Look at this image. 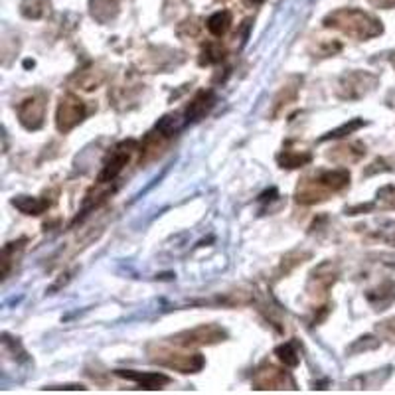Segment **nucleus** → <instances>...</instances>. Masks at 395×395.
Instances as JSON below:
<instances>
[{
	"mask_svg": "<svg viewBox=\"0 0 395 395\" xmlns=\"http://www.w3.org/2000/svg\"><path fill=\"white\" fill-rule=\"evenodd\" d=\"M389 61H391V66H394V69H395V52L389 56Z\"/></svg>",
	"mask_w": 395,
	"mask_h": 395,
	"instance_id": "35",
	"label": "nucleus"
},
{
	"mask_svg": "<svg viewBox=\"0 0 395 395\" xmlns=\"http://www.w3.org/2000/svg\"><path fill=\"white\" fill-rule=\"evenodd\" d=\"M2 344H4V350L12 354V358H14V360L18 361L28 360L26 350L22 348V344L18 342V338H10V336L4 332V334H2Z\"/></svg>",
	"mask_w": 395,
	"mask_h": 395,
	"instance_id": "28",
	"label": "nucleus"
},
{
	"mask_svg": "<svg viewBox=\"0 0 395 395\" xmlns=\"http://www.w3.org/2000/svg\"><path fill=\"white\" fill-rule=\"evenodd\" d=\"M275 356L284 368H297L301 364V350H299V342L297 340H289V342L281 344L275 348Z\"/></svg>",
	"mask_w": 395,
	"mask_h": 395,
	"instance_id": "21",
	"label": "nucleus"
},
{
	"mask_svg": "<svg viewBox=\"0 0 395 395\" xmlns=\"http://www.w3.org/2000/svg\"><path fill=\"white\" fill-rule=\"evenodd\" d=\"M334 192L328 188L324 180L318 176V172L314 176H307L299 182V186L294 190V200L302 204V206H314V204H320L328 198L332 196Z\"/></svg>",
	"mask_w": 395,
	"mask_h": 395,
	"instance_id": "10",
	"label": "nucleus"
},
{
	"mask_svg": "<svg viewBox=\"0 0 395 395\" xmlns=\"http://www.w3.org/2000/svg\"><path fill=\"white\" fill-rule=\"evenodd\" d=\"M87 107L86 103L79 99L78 95L68 93L63 95L58 103V109H56V127L60 133H69L78 127L81 120L86 119Z\"/></svg>",
	"mask_w": 395,
	"mask_h": 395,
	"instance_id": "7",
	"label": "nucleus"
},
{
	"mask_svg": "<svg viewBox=\"0 0 395 395\" xmlns=\"http://www.w3.org/2000/svg\"><path fill=\"white\" fill-rule=\"evenodd\" d=\"M378 332L387 340H391L395 344V318H389V320H384L378 324Z\"/></svg>",
	"mask_w": 395,
	"mask_h": 395,
	"instance_id": "31",
	"label": "nucleus"
},
{
	"mask_svg": "<svg viewBox=\"0 0 395 395\" xmlns=\"http://www.w3.org/2000/svg\"><path fill=\"white\" fill-rule=\"evenodd\" d=\"M324 26L338 30L354 40H371L384 34V24L378 18L358 9H338L324 18Z\"/></svg>",
	"mask_w": 395,
	"mask_h": 395,
	"instance_id": "1",
	"label": "nucleus"
},
{
	"mask_svg": "<svg viewBox=\"0 0 395 395\" xmlns=\"http://www.w3.org/2000/svg\"><path fill=\"white\" fill-rule=\"evenodd\" d=\"M168 140H170V137H166V135L160 133L156 127L150 130L145 137V140L140 143V164H148L153 163V160H156V158L164 153Z\"/></svg>",
	"mask_w": 395,
	"mask_h": 395,
	"instance_id": "14",
	"label": "nucleus"
},
{
	"mask_svg": "<svg viewBox=\"0 0 395 395\" xmlns=\"http://www.w3.org/2000/svg\"><path fill=\"white\" fill-rule=\"evenodd\" d=\"M155 127L160 130V133H164L166 137L172 138L176 133H178V130H180L182 127L180 117H178V115H164L163 119L158 120Z\"/></svg>",
	"mask_w": 395,
	"mask_h": 395,
	"instance_id": "27",
	"label": "nucleus"
},
{
	"mask_svg": "<svg viewBox=\"0 0 395 395\" xmlns=\"http://www.w3.org/2000/svg\"><path fill=\"white\" fill-rule=\"evenodd\" d=\"M224 340H227V332L220 324H200L172 336L170 342L180 348H202V346H214Z\"/></svg>",
	"mask_w": 395,
	"mask_h": 395,
	"instance_id": "4",
	"label": "nucleus"
},
{
	"mask_svg": "<svg viewBox=\"0 0 395 395\" xmlns=\"http://www.w3.org/2000/svg\"><path fill=\"white\" fill-rule=\"evenodd\" d=\"M207 32L214 36V38H222L227 34V30L232 28V12L230 10H220L212 16L207 18L206 22Z\"/></svg>",
	"mask_w": 395,
	"mask_h": 395,
	"instance_id": "22",
	"label": "nucleus"
},
{
	"mask_svg": "<svg viewBox=\"0 0 395 395\" xmlns=\"http://www.w3.org/2000/svg\"><path fill=\"white\" fill-rule=\"evenodd\" d=\"M46 109H48V97L43 93H36L26 97L18 105V120L26 130H40L46 123Z\"/></svg>",
	"mask_w": 395,
	"mask_h": 395,
	"instance_id": "9",
	"label": "nucleus"
},
{
	"mask_svg": "<svg viewBox=\"0 0 395 395\" xmlns=\"http://www.w3.org/2000/svg\"><path fill=\"white\" fill-rule=\"evenodd\" d=\"M137 150V140H125L113 148V153L107 156V160L103 163V168L97 174V184H113L119 178V174L125 170V166L129 164L130 156Z\"/></svg>",
	"mask_w": 395,
	"mask_h": 395,
	"instance_id": "6",
	"label": "nucleus"
},
{
	"mask_svg": "<svg viewBox=\"0 0 395 395\" xmlns=\"http://www.w3.org/2000/svg\"><path fill=\"white\" fill-rule=\"evenodd\" d=\"M366 301L374 307V310H386L395 302V281L387 279L379 283L376 289L366 292Z\"/></svg>",
	"mask_w": 395,
	"mask_h": 395,
	"instance_id": "16",
	"label": "nucleus"
},
{
	"mask_svg": "<svg viewBox=\"0 0 395 395\" xmlns=\"http://www.w3.org/2000/svg\"><path fill=\"white\" fill-rule=\"evenodd\" d=\"M376 9H395V0H368Z\"/></svg>",
	"mask_w": 395,
	"mask_h": 395,
	"instance_id": "34",
	"label": "nucleus"
},
{
	"mask_svg": "<svg viewBox=\"0 0 395 395\" xmlns=\"http://www.w3.org/2000/svg\"><path fill=\"white\" fill-rule=\"evenodd\" d=\"M338 267L332 263V261H324L310 273L309 283H307V294L312 301H322L327 299V294L330 292V289L334 287V283L338 281Z\"/></svg>",
	"mask_w": 395,
	"mask_h": 395,
	"instance_id": "8",
	"label": "nucleus"
},
{
	"mask_svg": "<svg viewBox=\"0 0 395 395\" xmlns=\"http://www.w3.org/2000/svg\"><path fill=\"white\" fill-rule=\"evenodd\" d=\"M119 378L135 381L140 389H148V391H156V389H164L170 384L172 379L166 374L160 371H135V369H117L115 371Z\"/></svg>",
	"mask_w": 395,
	"mask_h": 395,
	"instance_id": "11",
	"label": "nucleus"
},
{
	"mask_svg": "<svg viewBox=\"0 0 395 395\" xmlns=\"http://www.w3.org/2000/svg\"><path fill=\"white\" fill-rule=\"evenodd\" d=\"M225 58V48L222 42H207L204 43L202 52H200V66H214L224 61Z\"/></svg>",
	"mask_w": 395,
	"mask_h": 395,
	"instance_id": "23",
	"label": "nucleus"
},
{
	"mask_svg": "<svg viewBox=\"0 0 395 395\" xmlns=\"http://www.w3.org/2000/svg\"><path fill=\"white\" fill-rule=\"evenodd\" d=\"M386 160H384V158H379V160H376V163L374 164H369V168H366V172H364V174H366V176H371V174H374V172H387V170H391V168H386Z\"/></svg>",
	"mask_w": 395,
	"mask_h": 395,
	"instance_id": "32",
	"label": "nucleus"
},
{
	"mask_svg": "<svg viewBox=\"0 0 395 395\" xmlns=\"http://www.w3.org/2000/svg\"><path fill=\"white\" fill-rule=\"evenodd\" d=\"M378 204H381L387 210H395V186L387 184L378 190Z\"/></svg>",
	"mask_w": 395,
	"mask_h": 395,
	"instance_id": "30",
	"label": "nucleus"
},
{
	"mask_svg": "<svg viewBox=\"0 0 395 395\" xmlns=\"http://www.w3.org/2000/svg\"><path fill=\"white\" fill-rule=\"evenodd\" d=\"M119 14V2L117 0H91V16L101 22V24H107L115 20V16Z\"/></svg>",
	"mask_w": 395,
	"mask_h": 395,
	"instance_id": "20",
	"label": "nucleus"
},
{
	"mask_svg": "<svg viewBox=\"0 0 395 395\" xmlns=\"http://www.w3.org/2000/svg\"><path fill=\"white\" fill-rule=\"evenodd\" d=\"M302 86V76H291L279 89V93L273 99V109H271V117H277L279 113H283L287 107L297 101L299 91Z\"/></svg>",
	"mask_w": 395,
	"mask_h": 395,
	"instance_id": "13",
	"label": "nucleus"
},
{
	"mask_svg": "<svg viewBox=\"0 0 395 395\" xmlns=\"http://www.w3.org/2000/svg\"><path fill=\"white\" fill-rule=\"evenodd\" d=\"M180 348V346H178ZM148 360L158 366H164L168 369H176L182 374H198L206 366V360L202 354H188L180 350H174L168 344H150L146 348Z\"/></svg>",
	"mask_w": 395,
	"mask_h": 395,
	"instance_id": "2",
	"label": "nucleus"
},
{
	"mask_svg": "<svg viewBox=\"0 0 395 395\" xmlns=\"http://www.w3.org/2000/svg\"><path fill=\"white\" fill-rule=\"evenodd\" d=\"M379 83V78L371 71H361V69H352L346 71L338 79L336 93L344 101H358L361 97L371 93Z\"/></svg>",
	"mask_w": 395,
	"mask_h": 395,
	"instance_id": "3",
	"label": "nucleus"
},
{
	"mask_svg": "<svg viewBox=\"0 0 395 395\" xmlns=\"http://www.w3.org/2000/svg\"><path fill=\"white\" fill-rule=\"evenodd\" d=\"M24 243L26 240H18L12 241V243H6L4 250H2V277L6 279L10 275V269H12V263L16 261L18 255L24 250Z\"/></svg>",
	"mask_w": 395,
	"mask_h": 395,
	"instance_id": "24",
	"label": "nucleus"
},
{
	"mask_svg": "<svg viewBox=\"0 0 395 395\" xmlns=\"http://www.w3.org/2000/svg\"><path fill=\"white\" fill-rule=\"evenodd\" d=\"M43 389H50V391H86L87 387L83 386H52V387H43Z\"/></svg>",
	"mask_w": 395,
	"mask_h": 395,
	"instance_id": "33",
	"label": "nucleus"
},
{
	"mask_svg": "<svg viewBox=\"0 0 395 395\" xmlns=\"http://www.w3.org/2000/svg\"><path fill=\"white\" fill-rule=\"evenodd\" d=\"M277 163L281 168H301V166H307L309 163H312V153L310 150H304V148H291V145H287L277 155Z\"/></svg>",
	"mask_w": 395,
	"mask_h": 395,
	"instance_id": "18",
	"label": "nucleus"
},
{
	"mask_svg": "<svg viewBox=\"0 0 395 395\" xmlns=\"http://www.w3.org/2000/svg\"><path fill=\"white\" fill-rule=\"evenodd\" d=\"M379 348V340L376 336H360L358 340H354V344L348 348V354H360L368 352V350H376Z\"/></svg>",
	"mask_w": 395,
	"mask_h": 395,
	"instance_id": "29",
	"label": "nucleus"
},
{
	"mask_svg": "<svg viewBox=\"0 0 395 395\" xmlns=\"http://www.w3.org/2000/svg\"><path fill=\"white\" fill-rule=\"evenodd\" d=\"M76 81V86L79 89H83V91H93L99 86H103L105 81H107V69L103 66H99V63H93V66H89V68L81 69L78 73V78L73 79Z\"/></svg>",
	"mask_w": 395,
	"mask_h": 395,
	"instance_id": "17",
	"label": "nucleus"
},
{
	"mask_svg": "<svg viewBox=\"0 0 395 395\" xmlns=\"http://www.w3.org/2000/svg\"><path fill=\"white\" fill-rule=\"evenodd\" d=\"M215 105V93L212 89H202L198 91L192 101L186 107L184 111V125H190V123H198L202 120L206 115H210V111L214 109Z\"/></svg>",
	"mask_w": 395,
	"mask_h": 395,
	"instance_id": "12",
	"label": "nucleus"
},
{
	"mask_svg": "<svg viewBox=\"0 0 395 395\" xmlns=\"http://www.w3.org/2000/svg\"><path fill=\"white\" fill-rule=\"evenodd\" d=\"M12 206L24 215H42L48 212L52 202L48 198H36V196H16L12 200Z\"/></svg>",
	"mask_w": 395,
	"mask_h": 395,
	"instance_id": "19",
	"label": "nucleus"
},
{
	"mask_svg": "<svg viewBox=\"0 0 395 395\" xmlns=\"http://www.w3.org/2000/svg\"><path fill=\"white\" fill-rule=\"evenodd\" d=\"M48 10H50V0H22L20 2V12L32 20L43 18Z\"/></svg>",
	"mask_w": 395,
	"mask_h": 395,
	"instance_id": "25",
	"label": "nucleus"
},
{
	"mask_svg": "<svg viewBox=\"0 0 395 395\" xmlns=\"http://www.w3.org/2000/svg\"><path fill=\"white\" fill-rule=\"evenodd\" d=\"M361 127H366V120L352 119L350 123H344L342 127H338V129L327 133L324 137H320V143H327V140H334V138L348 137V135H352V133H356V130L361 129Z\"/></svg>",
	"mask_w": 395,
	"mask_h": 395,
	"instance_id": "26",
	"label": "nucleus"
},
{
	"mask_svg": "<svg viewBox=\"0 0 395 395\" xmlns=\"http://www.w3.org/2000/svg\"><path fill=\"white\" fill-rule=\"evenodd\" d=\"M250 2H253V4H261V2H265V0H250Z\"/></svg>",
	"mask_w": 395,
	"mask_h": 395,
	"instance_id": "36",
	"label": "nucleus"
},
{
	"mask_svg": "<svg viewBox=\"0 0 395 395\" xmlns=\"http://www.w3.org/2000/svg\"><path fill=\"white\" fill-rule=\"evenodd\" d=\"M251 386L257 391H281V389H297L294 379L291 374L283 368H277L273 364H261L253 378H251Z\"/></svg>",
	"mask_w": 395,
	"mask_h": 395,
	"instance_id": "5",
	"label": "nucleus"
},
{
	"mask_svg": "<svg viewBox=\"0 0 395 395\" xmlns=\"http://www.w3.org/2000/svg\"><path fill=\"white\" fill-rule=\"evenodd\" d=\"M366 155V145H361V143H344V145H338L334 148H330V153H328V158L336 164H354L361 160Z\"/></svg>",
	"mask_w": 395,
	"mask_h": 395,
	"instance_id": "15",
	"label": "nucleus"
}]
</instances>
